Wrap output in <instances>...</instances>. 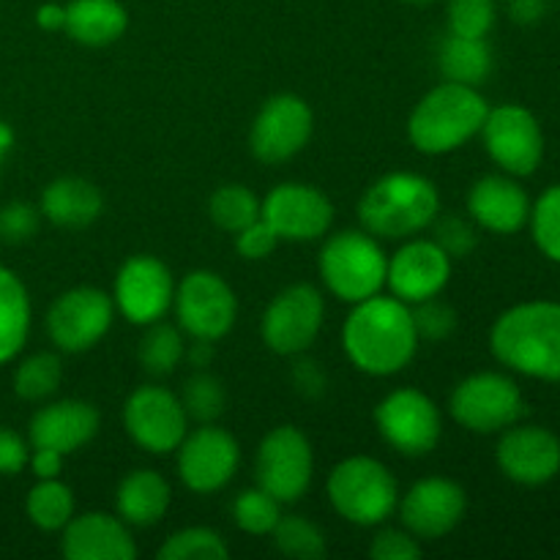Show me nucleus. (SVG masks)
Segmentation results:
<instances>
[{"mask_svg":"<svg viewBox=\"0 0 560 560\" xmlns=\"http://www.w3.org/2000/svg\"><path fill=\"white\" fill-rule=\"evenodd\" d=\"M184 337H180L178 328L167 326V323H151L145 337L140 339V364L145 366L151 375H170V372L184 361Z\"/></svg>","mask_w":560,"mask_h":560,"instance_id":"obj_32","label":"nucleus"},{"mask_svg":"<svg viewBox=\"0 0 560 560\" xmlns=\"http://www.w3.org/2000/svg\"><path fill=\"white\" fill-rule=\"evenodd\" d=\"M63 556L69 560H135L137 545L120 517L88 512L71 517L63 528Z\"/></svg>","mask_w":560,"mask_h":560,"instance_id":"obj_22","label":"nucleus"},{"mask_svg":"<svg viewBox=\"0 0 560 560\" xmlns=\"http://www.w3.org/2000/svg\"><path fill=\"white\" fill-rule=\"evenodd\" d=\"M490 348L501 364L541 381H560V304L530 301L495 320Z\"/></svg>","mask_w":560,"mask_h":560,"instance_id":"obj_2","label":"nucleus"},{"mask_svg":"<svg viewBox=\"0 0 560 560\" xmlns=\"http://www.w3.org/2000/svg\"><path fill=\"white\" fill-rule=\"evenodd\" d=\"M438 208L441 197L430 178L397 170L366 189L359 202V219L366 233L377 238H410L435 222Z\"/></svg>","mask_w":560,"mask_h":560,"instance_id":"obj_4","label":"nucleus"},{"mask_svg":"<svg viewBox=\"0 0 560 560\" xmlns=\"http://www.w3.org/2000/svg\"><path fill=\"white\" fill-rule=\"evenodd\" d=\"M126 432L151 454H170L189 430V413L175 394L162 386H140L124 408Z\"/></svg>","mask_w":560,"mask_h":560,"instance_id":"obj_13","label":"nucleus"},{"mask_svg":"<svg viewBox=\"0 0 560 560\" xmlns=\"http://www.w3.org/2000/svg\"><path fill=\"white\" fill-rule=\"evenodd\" d=\"M186 359H189V364L197 366V370H206V366L213 361L211 339H195V342H191V348L186 350Z\"/></svg>","mask_w":560,"mask_h":560,"instance_id":"obj_50","label":"nucleus"},{"mask_svg":"<svg viewBox=\"0 0 560 560\" xmlns=\"http://www.w3.org/2000/svg\"><path fill=\"white\" fill-rule=\"evenodd\" d=\"M129 14L118 0H71L66 5V25L74 42L85 47H104L124 36Z\"/></svg>","mask_w":560,"mask_h":560,"instance_id":"obj_27","label":"nucleus"},{"mask_svg":"<svg viewBox=\"0 0 560 560\" xmlns=\"http://www.w3.org/2000/svg\"><path fill=\"white\" fill-rule=\"evenodd\" d=\"M273 547L282 556L295 560H317L326 556V536L317 528L312 520L290 514V517H279L277 528L271 530Z\"/></svg>","mask_w":560,"mask_h":560,"instance_id":"obj_33","label":"nucleus"},{"mask_svg":"<svg viewBox=\"0 0 560 560\" xmlns=\"http://www.w3.org/2000/svg\"><path fill=\"white\" fill-rule=\"evenodd\" d=\"M60 377H63V366H60L58 355L36 353L16 366L14 392L27 402H38L58 392Z\"/></svg>","mask_w":560,"mask_h":560,"instance_id":"obj_34","label":"nucleus"},{"mask_svg":"<svg viewBox=\"0 0 560 560\" xmlns=\"http://www.w3.org/2000/svg\"><path fill=\"white\" fill-rule=\"evenodd\" d=\"M36 22L44 31H60V27L66 25V5L44 3L42 9L36 11Z\"/></svg>","mask_w":560,"mask_h":560,"instance_id":"obj_49","label":"nucleus"},{"mask_svg":"<svg viewBox=\"0 0 560 560\" xmlns=\"http://www.w3.org/2000/svg\"><path fill=\"white\" fill-rule=\"evenodd\" d=\"M180 402H184L189 419H197L202 421V424H208V421L219 419V416L224 413L228 392H224L219 377L208 375V372L200 370L197 375H191L189 381L184 383V397H180Z\"/></svg>","mask_w":560,"mask_h":560,"instance_id":"obj_37","label":"nucleus"},{"mask_svg":"<svg viewBox=\"0 0 560 560\" xmlns=\"http://www.w3.org/2000/svg\"><path fill=\"white\" fill-rule=\"evenodd\" d=\"M262 202L257 200V195L252 189L241 184H228L219 186L213 191L211 202H208V213H211L213 224H219L228 233H238L246 224H252L255 219H260Z\"/></svg>","mask_w":560,"mask_h":560,"instance_id":"obj_31","label":"nucleus"},{"mask_svg":"<svg viewBox=\"0 0 560 560\" xmlns=\"http://www.w3.org/2000/svg\"><path fill=\"white\" fill-rule=\"evenodd\" d=\"M115 317V301L98 288H74L55 299L47 312V334L66 353H82L102 342Z\"/></svg>","mask_w":560,"mask_h":560,"instance_id":"obj_14","label":"nucleus"},{"mask_svg":"<svg viewBox=\"0 0 560 560\" xmlns=\"http://www.w3.org/2000/svg\"><path fill=\"white\" fill-rule=\"evenodd\" d=\"M410 315H413L416 334H419V339H427V342H443L457 328V312L448 304H443V301H438V295L413 304Z\"/></svg>","mask_w":560,"mask_h":560,"instance_id":"obj_40","label":"nucleus"},{"mask_svg":"<svg viewBox=\"0 0 560 560\" xmlns=\"http://www.w3.org/2000/svg\"><path fill=\"white\" fill-rule=\"evenodd\" d=\"M435 244L446 252L452 260H459V257H468L470 252L476 249V230L470 228L465 219L459 217H446L438 222L435 228Z\"/></svg>","mask_w":560,"mask_h":560,"instance_id":"obj_43","label":"nucleus"},{"mask_svg":"<svg viewBox=\"0 0 560 560\" xmlns=\"http://www.w3.org/2000/svg\"><path fill=\"white\" fill-rule=\"evenodd\" d=\"M228 556V545L211 528H184L159 547V560H224Z\"/></svg>","mask_w":560,"mask_h":560,"instance_id":"obj_35","label":"nucleus"},{"mask_svg":"<svg viewBox=\"0 0 560 560\" xmlns=\"http://www.w3.org/2000/svg\"><path fill=\"white\" fill-rule=\"evenodd\" d=\"M312 470L315 457L304 432L282 424L262 438L255 463L257 487L271 492L279 503H295L304 498L312 485Z\"/></svg>","mask_w":560,"mask_h":560,"instance_id":"obj_8","label":"nucleus"},{"mask_svg":"<svg viewBox=\"0 0 560 560\" xmlns=\"http://www.w3.org/2000/svg\"><path fill=\"white\" fill-rule=\"evenodd\" d=\"M452 277V257L435 241H410L388 260L386 284L405 304H419L441 293Z\"/></svg>","mask_w":560,"mask_h":560,"instance_id":"obj_20","label":"nucleus"},{"mask_svg":"<svg viewBox=\"0 0 560 560\" xmlns=\"http://www.w3.org/2000/svg\"><path fill=\"white\" fill-rule=\"evenodd\" d=\"M260 217L271 224L279 241H315L331 228L334 206L315 186L279 184L262 200Z\"/></svg>","mask_w":560,"mask_h":560,"instance_id":"obj_18","label":"nucleus"},{"mask_svg":"<svg viewBox=\"0 0 560 560\" xmlns=\"http://www.w3.org/2000/svg\"><path fill=\"white\" fill-rule=\"evenodd\" d=\"M31 331V299L14 271L0 266V366L25 348Z\"/></svg>","mask_w":560,"mask_h":560,"instance_id":"obj_28","label":"nucleus"},{"mask_svg":"<svg viewBox=\"0 0 560 560\" xmlns=\"http://www.w3.org/2000/svg\"><path fill=\"white\" fill-rule=\"evenodd\" d=\"M495 25L492 0H452L448 3V33L468 38H485Z\"/></svg>","mask_w":560,"mask_h":560,"instance_id":"obj_39","label":"nucleus"},{"mask_svg":"<svg viewBox=\"0 0 560 560\" xmlns=\"http://www.w3.org/2000/svg\"><path fill=\"white\" fill-rule=\"evenodd\" d=\"M438 66L448 82L481 85L492 71V49L485 38H468L448 33L438 49Z\"/></svg>","mask_w":560,"mask_h":560,"instance_id":"obj_29","label":"nucleus"},{"mask_svg":"<svg viewBox=\"0 0 560 560\" xmlns=\"http://www.w3.org/2000/svg\"><path fill=\"white\" fill-rule=\"evenodd\" d=\"M170 498H173V490H170L167 479L156 470L140 468L131 470L118 485L115 506H118V517L126 525L148 528V525H156L167 514Z\"/></svg>","mask_w":560,"mask_h":560,"instance_id":"obj_25","label":"nucleus"},{"mask_svg":"<svg viewBox=\"0 0 560 560\" xmlns=\"http://www.w3.org/2000/svg\"><path fill=\"white\" fill-rule=\"evenodd\" d=\"M487 113L490 107L474 85L446 80L416 104L408 120V137L416 151L443 156L474 140L485 126Z\"/></svg>","mask_w":560,"mask_h":560,"instance_id":"obj_3","label":"nucleus"},{"mask_svg":"<svg viewBox=\"0 0 560 560\" xmlns=\"http://www.w3.org/2000/svg\"><path fill=\"white\" fill-rule=\"evenodd\" d=\"M421 552L424 550L410 530L394 528H383L370 547V556L375 560H419Z\"/></svg>","mask_w":560,"mask_h":560,"instance_id":"obj_42","label":"nucleus"},{"mask_svg":"<svg viewBox=\"0 0 560 560\" xmlns=\"http://www.w3.org/2000/svg\"><path fill=\"white\" fill-rule=\"evenodd\" d=\"M178 452V474L180 481L191 492H217L233 479L241 459V446L228 430L206 424L180 441Z\"/></svg>","mask_w":560,"mask_h":560,"instance_id":"obj_17","label":"nucleus"},{"mask_svg":"<svg viewBox=\"0 0 560 560\" xmlns=\"http://www.w3.org/2000/svg\"><path fill=\"white\" fill-rule=\"evenodd\" d=\"M98 410L82 399H60L47 405L31 419L33 448H52L58 454H71L98 432Z\"/></svg>","mask_w":560,"mask_h":560,"instance_id":"obj_23","label":"nucleus"},{"mask_svg":"<svg viewBox=\"0 0 560 560\" xmlns=\"http://www.w3.org/2000/svg\"><path fill=\"white\" fill-rule=\"evenodd\" d=\"M468 211L485 230L512 235L528 224L530 202L514 180L503 175H487L470 186Z\"/></svg>","mask_w":560,"mask_h":560,"instance_id":"obj_24","label":"nucleus"},{"mask_svg":"<svg viewBox=\"0 0 560 560\" xmlns=\"http://www.w3.org/2000/svg\"><path fill=\"white\" fill-rule=\"evenodd\" d=\"M115 306L135 326L162 320L175 301V282L170 268L153 255H135L115 277Z\"/></svg>","mask_w":560,"mask_h":560,"instance_id":"obj_16","label":"nucleus"},{"mask_svg":"<svg viewBox=\"0 0 560 560\" xmlns=\"http://www.w3.org/2000/svg\"><path fill=\"white\" fill-rule=\"evenodd\" d=\"M315 126L310 104L295 93L271 96L257 113L249 131V148L255 159L266 164H279L293 159L306 148Z\"/></svg>","mask_w":560,"mask_h":560,"instance_id":"obj_12","label":"nucleus"},{"mask_svg":"<svg viewBox=\"0 0 560 560\" xmlns=\"http://www.w3.org/2000/svg\"><path fill=\"white\" fill-rule=\"evenodd\" d=\"M481 135H485L492 162L512 175L536 173L545 156V135H541L539 120L530 109L517 107V104L490 109Z\"/></svg>","mask_w":560,"mask_h":560,"instance_id":"obj_15","label":"nucleus"},{"mask_svg":"<svg viewBox=\"0 0 560 560\" xmlns=\"http://www.w3.org/2000/svg\"><path fill=\"white\" fill-rule=\"evenodd\" d=\"M235 235H238V238H235V246H238L241 257H246V260H266L279 244V235L273 233V228L262 217L255 219L252 224H246V228L238 230Z\"/></svg>","mask_w":560,"mask_h":560,"instance_id":"obj_44","label":"nucleus"},{"mask_svg":"<svg viewBox=\"0 0 560 560\" xmlns=\"http://www.w3.org/2000/svg\"><path fill=\"white\" fill-rule=\"evenodd\" d=\"M405 3H413V5H427V3H435V0H405Z\"/></svg>","mask_w":560,"mask_h":560,"instance_id":"obj_52","label":"nucleus"},{"mask_svg":"<svg viewBox=\"0 0 560 560\" xmlns=\"http://www.w3.org/2000/svg\"><path fill=\"white\" fill-rule=\"evenodd\" d=\"M320 290L312 284H290L268 304L262 315V342L279 355H299L310 348L323 328Z\"/></svg>","mask_w":560,"mask_h":560,"instance_id":"obj_11","label":"nucleus"},{"mask_svg":"<svg viewBox=\"0 0 560 560\" xmlns=\"http://www.w3.org/2000/svg\"><path fill=\"white\" fill-rule=\"evenodd\" d=\"M536 246L545 252L550 260L560 262V186H550L539 202L530 211Z\"/></svg>","mask_w":560,"mask_h":560,"instance_id":"obj_38","label":"nucleus"},{"mask_svg":"<svg viewBox=\"0 0 560 560\" xmlns=\"http://www.w3.org/2000/svg\"><path fill=\"white\" fill-rule=\"evenodd\" d=\"M397 506L402 525L416 539H441L459 525L468 498L457 481L430 476L416 481Z\"/></svg>","mask_w":560,"mask_h":560,"instance_id":"obj_19","label":"nucleus"},{"mask_svg":"<svg viewBox=\"0 0 560 560\" xmlns=\"http://www.w3.org/2000/svg\"><path fill=\"white\" fill-rule=\"evenodd\" d=\"M293 383L304 397H320L326 392V372L317 366V361H299L293 366Z\"/></svg>","mask_w":560,"mask_h":560,"instance_id":"obj_46","label":"nucleus"},{"mask_svg":"<svg viewBox=\"0 0 560 560\" xmlns=\"http://www.w3.org/2000/svg\"><path fill=\"white\" fill-rule=\"evenodd\" d=\"M498 465L517 485H547L560 470V441L545 427H514L498 443Z\"/></svg>","mask_w":560,"mask_h":560,"instance_id":"obj_21","label":"nucleus"},{"mask_svg":"<svg viewBox=\"0 0 560 560\" xmlns=\"http://www.w3.org/2000/svg\"><path fill=\"white\" fill-rule=\"evenodd\" d=\"M320 277L339 301L359 304L383 290L388 273V257L372 233L342 230L323 244Z\"/></svg>","mask_w":560,"mask_h":560,"instance_id":"obj_5","label":"nucleus"},{"mask_svg":"<svg viewBox=\"0 0 560 560\" xmlns=\"http://www.w3.org/2000/svg\"><path fill=\"white\" fill-rule=\"evenodd\" d=\"M42 213L31 202H9L0 208V241L5 244H22L38 233Z\"/></svg>","mask_w":560,"mask_h":560,"instance_id":"obj_41","label":"nucleus"},{"mask_svg":"<svg viewBox=\"0 0 560 560\" xmlns=\"http://www.w3.org/2000/svg\"><path fill=\"white\" fill-rule=\"evenodd\" d=\"M25 509L36 528L60 530L74 517V492L58 479H38V485L27 492Z\"/></svg>","mask_w":560,"mask_h":560,"instance_id":"obj_30","label":"nucleus"},{"mask_svg":"<svg viewBox=\"0 0 560 560\" xmlns=\"http://www.w3.org/2000/svg\"><path fill=\"white\" fill-rule=\"evenodd\" d=\"M175 312L186 334L195 339H222L235 326L238 301L233 288L213 271H191L175 290Z\"/></svg>","mask_w":560,"mask_h":560,"instance_id":"obj_10","label":"nucleus"},{"mask_svg":"<svg viewBox=\"0 0 560 560\" xmlns=\"http://www.w3.org/2000/svg\"><path fill=\"white\" fill-rule=\"evenodd\" d=\"M11 145H14V131H11L9 124L0 120V162H3L5 153L11 151Z\"/></svg>","mask_w":560,"mask_h":560,"instance_id":"obj_51","label":"nucleus"},{"mask_svg":"<svg viewBox=\"0 0 560 560\" xmlns=\"http://www.w3.org/2000/svg\"><path fill=\"white\" fill-rule=\"evenodd\" d=\"M377 430L405 457H424L441 441V410L419 388H397L375 410Z\"/></svg>","mask_w":560,"mask_h":560,"instance_id":"obj_9","label":"nucleus"},{"mask_svg":"<svg viewBox=\"0 0 560 560\" xmlns=\"http://www.w3.org/2000/svg\"><path fill=\"white\" fill-rule=\"evenodd\" d=\"M419 342L410 304L397 295L377 293L359 301L342 328V348L348 359L355 370L375 377L402 372L413 361Z\"/></svg>","mask_w":560,"mask_h":560,"instance_id":"obj_1","label":"nucleus"},{"mask_svg":"<svg viewBox=\"0 0 560 560\" xmlns=\"http://www.w3.org/2000/svg\"><path fill=\"white\" fill-rule=\"evenodd\" d=\"M279 506H282V503H279L271 492L262 490V487L244 490L233 503L235 525L252 536H271L279 517H282Z\"/></svg>","mask_w":560,"mask_h":560,"instance_id":"obj_36","label":"nucleus"},{"mask_svg":"<svg viewBox=\"0 0 560 560\" xmlns=\"http://www.w3.org/2000/svg\"><path fill=\"white\" fill-rule=\"evenodd\" d=\"M509 14L520 25H536L539 20H545L547 0H509Z\"/></svg>","mask_w":560,"mask_h":560,"instance_id":"obj_48","label":"nucleus"},{"mask_svg":"<svg viewBox=\"0 0 560 560\" xmlns=\"http://www.w3.org/2000/svg\"><path fill=\"white\" fill-rule=\"evenodd\" d=\"M448 410L465 430L490 435V432L512 427L525 408L523 394L512 377L498 375V372H479V375L465 377L454 388Z\"/></svg>","mask_w":560,"mask_h":560,"instance_id":"obj_7","label":"nucleus"},{"mask_svg":"<svg viewBox=\"0 0 560 560\" xmlns=\"http://www.w3.org/2000/svg\"><path fill=\"white\" fill-rule=\"evenodd\" d=\"M27 465L33 468L36 479H58L60 468H63V454L52 452V448H33Z\"/></svg>","mask_w":560,"mask_h":560,"instance_id":"obj_47","label":"nucleus"},{"mask_svg":"<svg viewBox=\"0 0 560 560\" xmlns=\"http://www.w3.org/2000/svg\"><path fill=\"white\" fill-rule=\"evenodd\" d=\"M104 211V197L85 178H58L44 189L42 213L58 228H88Z\"/></svg>","mask_w":560,"mask_h":560,"instance_id":"obj_26","label":"nucleus"},{"mask_svg":"<svg viewBox=\"0 0 560 560\" xmlns=\"http://www.w3.org/2000/svg\"><path fill=\"white\" fill-rule=\"evenodd\" d=\"M31 459L25 441L9 427H0V476H14Z\"/></svg>","mask_w":560,"mask_h":560,"instance_id":"obj_45","label":"nucleus"},{"mask_svg":"<svg viewBox=\"0 0 560 560\" xmlns=\"http://www.w3.org/2000/svg\"><path fill=\"white\" fill-rule=\"evenodd\" d=\"M328 498L339 517L372 528L392 517L399 503L397 479L372 457H350L328 476Z\"/></svg>","mask_w":560,"mask_h":560,"instance_id":"obj_6","label":"nucleus"}]
</instances>
